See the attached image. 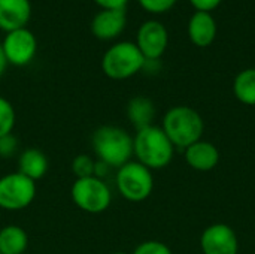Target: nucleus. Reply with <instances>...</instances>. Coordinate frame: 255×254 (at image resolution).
<instances>
[{
    "label": "nucleus",
    "mask_w": 255,
    "mask_h": 254,
    "mask_svg": "<svg viewBox=\"0 0 255 254\" xmlns=\"http://www.w3.org/2000/svg\"><path fill=\"white\" fill-rule=\"evenodd\" d=\"M103 9H123L126 7L128 0H94Z\"/></svg>",
    "instance_id": "393cba45"
},
{
    "label": "nucleus",
    "mask_w": 255,
    "mask_h": 254,
    "mask_svg": "<svg viewBox=\"0 0 255 254\" xmlns=\"http://www.w3.org/2000/svg\"><path fill=\"white\" fill-rule=\"evenodd\" d=\"M114 254H127V253H123V252H118V253H114Z\"/></svg>",
    "instance_id": "cd10ccee"
},
{
    "label": "nucleus",
    "mask_w": 255,
    "mask_h": 254,
    "mask_svg": "<svg viewBox=\"0 0 255 254\" xmlns=\"http://www.w3.org/2000/svg\"><path fill=\"white\" fill-rule=\"evenodd\" d=\"M36 198V183L16 172L0 178V208L19 211L27 208Z\"/></svg>",
    "instance_id": "0eeeda50"
},
{
    "label": "nucleus",
    "mask_w": 255,
    "mask_h": 254,
    "mask_svg": "<svg viewBox=\"0 0 255 254\" xmlns=\"http://www.w3.org/2000/svg\"><path fill=\"white\" fill-rule=\"evenodd\" d=\"M163 132L167 135L173 147L187 148L202 139L205 123L200 114L190 106H173L163 118Z\"/></svg>",
    "instance_id": "7ed1b4c3"
},
{
    "label": "nucleus",
    "mask_w": 255,
    "mask_h": 254,
    "mask_svg": "<svg viewBox=\"0 0 255 254\" xmlns=\"http://www.w3.org/2000/svg\"><path fill=\"white\" fill-rule=\"evenodd\" d=\"M190 1L196 7V10H205V12L214 10L221 3V0H190Z\"/></svg>",
    "instance_id": "b1692460"
},
{
    "label": "nucleus",
    "mask_w": 255,
    "mask_h": 254,
    "mask_svg": "<svg viewBox=\"0 0 255 254\" xmlns=\"http://www.w3.org/2000/svg\"><path fill=\"white\" fill-rule=\"evenodd\" d=\"M139 3L145 10L151 13H163L173 7L176 0H139Z\"/></svg>",
    "instance_id": "4be33fe9"
},
{
    "label": "nucleus",
    "mask_w": 255,
    "mask_h": 254,
    "mask_svg": "<svg viewBox=\"0 0 255 254\" xmlns=\"http://www.w3.org/2000/svg\"><path fill=\"white\" fill-rule=\"evenodd\" d=\"M94 163L88 154H79L72 160V172L76 178L94 177Z\"/></svg>",
    "instance_id": "aec40b11"
},
{
    "label": "nucleus",
    "mask_w": 255,
    "mask_h": 254,
    "mask_svg": "<svg viewBox=\"0 0 255 254\" xmlns=\"http://www.w3.org/2000/svg\"><path fill=\"white\" fill-rule=\"evenodd\" d=\"M188 36L196 46H209L217 36V22L211 12L196 10L188 21Z\"/></svg>",
    "instance_id": "4468645a"
},
{
    "label": "nucleus",
    "mask_w": 255,
    "mask_h": 254,
    "mask_svg": "<svg viewBox=\"0 0 255 254\" xmlns=\"http://www.w3.org/2000/svg\"><path fill=\"white\" fill-rule=\"evenodd\" d=\"M108 172H109V166L105 162H102V160L97 159L96 163H94V177L103 180L108 175Z\"/></svg>",
    "instance_id": "a878e982"
},
{
    "label": "nucleus",
    "mask_w": 255,
    "mask_h": 254,
    "mask_svg": "<svg viewBox=\"0 0 255 254\" xmlns=\"http://www.w3.org/2000/svg\"><path fill=\"white\" fill-rule=\"evenodd\" d=\"M145 57L133 42H120L112 45L102 58V70L111 79H127L136 75L145 66Z\"/></svg>",
    "instance_id": "20e7f679"
},
{
    "label": "nucleus",
    "mask_w": 255,
    "mask_h": 254,
    "mask_svg": "<svg viewBox=\"0 0 255 254\" xmlns=\"http://www.w3.org/2000/svg\"><path fill=\"white\" fill-rule=\"evenodd\" d=\"M24 254H25V253H24Z\"/></svg>",
    "instance_id": "c85d7f7f"
},
{
    "label": "nucleus",
    "mask_w": 255,
    "mask_h": 254,
    "mask_svg": "<svg viewBox=\"0 0 255 254\" xmlns=\"http://www.w3.org/2000/svg\"><path fill=\"white\" fill-rule=\"evenodd\" d=\"M16 115L12 103L0 96V138L10 135L15 127Z\"/></svg>",
    "instance_id": "6ab92c4d"
},
{
    "label": "nucleus",
    "mask_w": 255,
    "mask_h": 254,
    "mask_svg": "<svg viewBox=\"0 0 255 254\" xmlns=\"http://www.w3.org/2000/svg\"><path fill=\"white\" fill-rule=\"evenodd\" d=\"M75 205L90 214H99L109 208L112 202V193L109 186L96 177L76 178L70 190Z\"/></svg>",
    "instance_id": "423d86ee"
},
{
    "label": "nucleus",
    "mask_w": 255,
    "mask_h": 254,
    "mask_svg": "<svg viewBox=\"0 0 255 254\" xmlns=\"http://www.w3.org/2000/svg\"><path fill=\"white\" fill-rule=\"evenodd\" d=\"M233 93L239 102L255 106V67L239 72L233 81Z\"/></svg>",
    "instance_id": "a211bd4d"
},
{
    "label": "nucleus",
    "mask_w": 255,
    "mask_h": 254,
    "mask_svg": "<svg viewBox=\"0 0 255 254\" xmlns=\"http://www.w3.org/2000/svg\"><path fill=\"white\" fill-rule=\"evenodd\" d=\"M127 118L137 130L152 126L155 118V106L152 100L145 96L133 97L127 105Z\"/></svg>",
    "instance_id": "dca6fc26"
},
{
    "label": "nucleus",
    "mask_w": 255,
    "mask_h": 254,
    "mask_svg": "<svg viewBox=\"0 0 255 254\" xmlns=\"http://www.w3.org/2000/svg\"><path fill=\"white\" fill-rule=\"evenodd\" d=\"M93 150L109 168H121L133 156V138L118 126H102L93 133Z\"/></svg>",
    "instance_id": "f03ea898"
},
{
    "label": "nucleus",
    "mask_w": 255,
    "mask_h": 254,
    "mask_svg": "<svg viewBox=\"0 0 255 254\" xmlns=\"http://www.w3.org/2000/svg\"><path fill=\"white\" fill-rule=\"evenodd\" d=\"M16 150H18V139L12 133L0 138V157L1 159L12 157L16 153Z\"/></svg>",
    "instance_id": "5701e85b"
},
{
    "label": "nucleus",
    "mask_w": 255,
    "mask_h": 254,
    "mask_svg": "<svg viewBox=\"0 0 255 254\" xmlns=\"http://www.w3.org/2000/svg\"><path fill=\"white\" fill-rule=\"evenodd\" d=\"M117 189L121 196L130 202H142L148 199L154 189V177L151 169L142 163L128 162L118 168Z\"/></svg>",
    "instance_id": "39448f33"
},
{
    "label": "nucleus",
    "mask_w": 255,
    "mask_h": 254,
    "mask_svg": "<svg viewBox=\"0 0 255 254\" xmlns=\"http://www.w3.org/2000/svg\"><path fill=\"white\" fill-rule=\"evenodd\" d=\"M6 66H7V60L4 57V52H3V48H1V43H0V78L3 76V73L6 70Z\"/></svg>",
    "instance_id": "bb28decb"
},
{
    "label": "nucleus",
    "mask_w": 255,
    "mask_h": 254,
    "mask_svg": "<svg viewBox=\"0 0 255 254\" xmlns=\"http://www.w3.org/2000/svg\"><path fill=\"white\" fill-rule=\"evenodd\" d=\"M169 43V34L166 27L155 19L143 22L136 36V45L145 60H158Z\"/></svg>",
    "instance_id": "1a4fd4ad"
},
{
    "label": "nucleus",
    "mask_w": 255,
    "mask_h": 254,
    "mask_svg": "<svg viewBox=\"0 0 255 254\" xmlns=\"http://www.w3.org/2000/svg\"><path fill=\"white\" fill-rule=\"evenodd\" d=\"M30 15V0H0V28L4 31L24 28Z\"/></svg>",
    "instance_id": "f8f14e48"
},
{
    "label": "nucleus",
    "mask_w": 255,
    "mask_h": 254,
    "mask_svg": "<svg viewBox=\"0 0 255 254\" xmlns=\"http://www.w3.org/2000/svg\"><path fill=\"white\" fill-rule=\"evenodd\" d=\"M133 254H172L170 249L161 243V241H143L142 244H139Z\"/></svg>",
    "instance_id": "412c9836"
},
{
    "label": "nucleus",
    "mask_w": 255,
    "mask_h": 254,
    "mask_svg": "<svg viewBox=\"0 0 255 254\" xmlns=\"http://www.w3.org/2000/svg\"><path fill=\"white\" fill-rule=\"evenodd\" d=\"M126 12L123 9H103L91 21V31L102 40L120 36L126 27Z\"/></svg>",
    "instance_id": "9b49d317"
},
{
    "label": "nucleus",
    "mask_w": 255,
    "mask_h": 254,
    "mask_svg": "<svg viewBox=\"0 0 255 254\" xmlns=\"http://www.w3.org/2000/svg\"><path fill=\"white\" fill-rule=\"evenodd\" d=\"M203 254H238L239 241L236 232L224 223L208 226L200 237Z\"/></svg>",
    "instance_id": "9d476101"
},
{
    "label": "nucleus",
    "mask_w": 255,
    "mask_h": 254,
    "mask_svg": "<svg viewBox=\"0 0 255 254\" xmlns=\"http://www.w3.org/2000/svg\"><path fill=\"white\" fill-rule=\"evenodd\" d=\"M185 160L194 171L209 172L220 163V151L212 142L200 139L185 148Z\"/></svg>",
    "instance_id": "ddd939ff"
},
{
    "label": "nucleus",
    "mask_w": 255,
    "mask_h": 254,
    "mask_svg": "<svg viewBox=\"0 0 255 254\" xmlns=\"http://www.w3.org/2000/svg\"><path fill=\"white\" fill-rule=\"evenodd\" d=\"M1 48L7 63L13 66H25L36 55L37 40L34 34L24 27L6 33L1 42Z\"/></svg>",
    "instance_id": "6e6552de"
},
{
    "label": "nucleus",
    "mask_w": 255,
    "mask_h": 254,
    "mask_svg": "<svg viewBox=\"0 0 255 254\" xmlns=\"http://www.w3.org/2000/svg\"><path fill=\"white\" fill-rule=\"evenodd\" d=\"M173 144L158 126H148L137 130L133 138V154L148 169H163L173 159Z\"/></svg>",
    "instance_id": "f257e3e1"
},
{
    "label": "nucleus",
    "mask_w": 255,
    "mask_h": 254,
    "mask_svg": "<svg viewBox=\"0 0 255 254\" xmlns=\"http://www.w3.org/2000/svg\"><path fill=\"white\" fill-rule=\"evenodd\" d=\"M28 246L25 231L16 225L0 229V254H24Z\"/></svg>",
    "instance_id": "f3484780"
},
{
    "label": "nucleus",
    "mask_w": 255,
    "mask_h": 254,
    "mask_svg": "<svg viewBox=\"0 0 255 254\" xmlns=\"http://www.w3.org/2000/svg\"><path fill=\"white\" fill-rule=\"evenodd\" d=\"M48 157L37 148H27L18 157V172L34 183L48 172Z\"/></svg>",
    "instance_id": "2eb2a0df"
}]
</instances>
